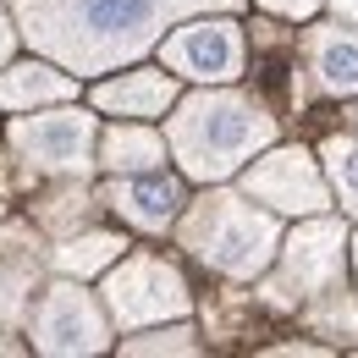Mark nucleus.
<instances>
[{"mask_svg":"<svg viewBox=\"0 0 358 358\" xmlns=\"http://www.w3.org/2000/svg\"><path fill=\"white\" fill-rule=\"evenodd\" d=\"M243 0H11L17 39L72 78L116 72L166 39L193 11H237Z\"/></svg>","mask_w":358,"mask_h":358,"instance_id":"1","label":"nucleus"},{"mask_svg":"<svg viewBox=\"0 0 358 358\" xmlns=\"http://www.w3.org/2000/svg\"><path fill=\"white\" fill-rule=\"evenodd\" d=\"M171 110L177 116L166 127V143L193 182H226L231 171H243V160H254L259 149L275 143V116L237 89L204 83Z\"/></svg>","mask_w":358,"mask_h":358,"instance_id":"2","label":"nucleus"},{"mask_svg":"<svg viewBox=\"0 0 358 358\" xmlns=\"http://www.w3.org/2000/svg\"><path fill=\"white\" fill-rule=\"evenodd\" d=\"M177 237L199 265L221 270L231 281H254V275H265V265L281 248V221H275V210H259V199H248L243 187L237 193L210 187L204 199L187 204Z\"/></svg>","mask_w":358,"mask_h":358,"instance_id":"3","label":"nucleus"},{"mask_svg":"<svg viewBox=\"0 0 358 358\" xmlns=\"http://www.w3.org/2000/svg\"><path fill=\"white\" fill-rule=\"evenodd\" d=\"M275 275L265 281V298L275 309H298L309 298H331L348 275V226L331 215H303V226L275 248Z\"/></svg>","mask_w":358,"mask_h":358,"instance_id":"4","label":"nucleus"},{"mask_svg":"<svg viewBox=\"0 0 358 358\" xmlns=\"http://www.w3.org/2000/svg\"><path fill=\"white\" fill-rule=\"evenodd\" d=\"M105 309L116 320V331H143V325H160V320H182L193 309V292L177 270L155 254H133L105 275L99 287Z\"/></svg>","mask_w":358,"mask_h":358,"instance_id":"5","label":"nucleus"},{"mask_svg":"<svg viewBox=\"0 0 358 358\" xmlns=\"http://www.w3.org/2000/svg\"><path fill=\"white\" fill-rule=\"evenodd\" d=\"M28 336L50 358H78L110 348V314L94 303V292L78 287V275H61L39 292V309L28 314Z\"/></svg>","mask_w":358,"mask_h":358,"instance_id":"6","label":"nucleus"},{"mask_svg":"<svg viewBox=\"0 0 358 358\" xmlns=\"http://www.w3.org/2000/svg\"><path fill=\"white\" fill-rule=\"evenodd\" d=\"M11 149L50 177H89L94 171V116L78 110L72 99L50 105L39 116H17L11 122Z\"/></svg>","mask_w":358,"mask_h":358,"instance_id":"7","label":"nucleus"},{"mask_svg":"<svg viewBox=\"0 0 358 358\" xmlns=\"http://www.w3.org/2000/svg\"><path fill=\"white\" fill-rule=\"evenodd\" d=\"M160 61H166V72L193 78V83H231L248 61V45H243V28L231 22V11L221 17L193 11V17H182L177 34L160 39Z\"/></svg>","mask_w":358,"mask_h":358,"instance_id":"8","label":"nucleus"},{"mask_svg":"<svg viewBox=\"0 0 358 358\" xmlns=\"http://www.w3.org/2000/svg\"><path fill=\"white\" fill-rule=\"evenodd\" d=\"M243 193L275 215H325L331 210V182L320 171V160L298 143L270 149V155L259 149V160L243 166Z\"/></svg>","mask_w":358,"mask_h":358,"instance_id":"9","label":"nucleus"},{"mask_svg":"<svg viewBox=\"0 0 358 358\" xmlns=\"http://www.w3.org/2000/svg\"><path fill=\"white\" fill-rule=\"evenodd\" d=\"M303 94H358V28L353 22H314L303 34Z\"/></svg>","mask_w":358,"mask_h":358,"instance_id":"10","label":"nucleus"},{"mask_svg":"<svg viewBox=\"0 0 358 358\" xmlns=\"http://www.w3.org/2000/svg\"><path fill=\"white\" fill-rule=\"evenodd\" d=\"M99 204H110L138 231H166L187 199H182V182L160 177V171H127V177H110V187L99 193Z\"/></svg>","mask_w":358,"mask_h":358,"instance_id":"11","label":"nucleus"},{"mask_svg":"<svg viewBox=\"0 0 358 358\" xmlns=\"http://www.w3.org/2000/svg\"><path fill=\"white\" fill-rule=\"evenodd\" d=\"M94 105L110 116H160L177 105V72H155V66L122 72V78L94 89Z\"/></svg>","mask_w":358,"mask_h":358,"instance_id":"12","label":"nucleus"},{"mask_svg":"<svg viewBox=\"0 0 358 358\" xmlns=\"http://www.w3.org/2000/svg\"><path fill=\"white\" fill-rule=\"evenodd\" d=\"M72 94H78V78L66 66H45V61L0 66V105L6 110H39V105H61Z\"/></svg>","mask_w":358,"mask_h":358,"instance_id":"13","label":"nucleus"},{"mask_svg":"<svg viewBox=\"0 0 358 358\" xmlns=\"http://www.w3.org/2000/svg\"><path fill=\"white\" fill-rule=\"evenodd\" d=\"M34 237L28 231H6L0 237V325H22L28 298L39 292V265H34Z\"/></svg>","mask_w":358,"mask_h":358,"instance_id":"14","label":"nucleus"},{"mask_svg":"<svg viewBox=\"0 0 358 358\" xmlns=\"http://www.w3.org/2000/svg\"><path fill=\"white\" fill-rule=\"evenodd\" d=\"M94 166H105L110 177L160 171L166 166V138L155 133V127H143V122H122V127H110V133L99 138V160Z\"/></svg>","mask_w":358,"mask_h":358,"instance_id":"15","label":"nucleus"},{"mask_svg":"<svg viewBox=\"0 0 358 358\" xmlns=\"http://www.w3.org/2000/svg\"><path fill=\"white\" fill-rule=\"evenodd\" d=\"M122 237L116 231H66L55 248H50V259L61 275H99V270H110L122 259Z\"/></svg>","mask_w":358,"mask_h":358,"instance_id":"16","label":"nucleus"},{"mask_svg":"<svg viewBox=\"0 0 358 358\" xmlns=\"http://www.w3.org/2000/svg\"><path fill=\"white\" fill-rule=\"evenodd\" d=\"M320 166H325V182L336 193V204L358 215V138L342 133V138H325L320 143Z\"/></svg>","mask_w":358,"mask_h":358,"instance_id":"17","label":"nucleus"},{"mask_svg":"<svg viewBox=\"0 0 358 358\" xmlns=\"http://www.w3.org/2000/svg\"><path fill=\"white\" fill-rule=\"evenodd\" d=\"M122 353H133V358H149V353H199V336H193V325H171V331L127 336Z\"/></svg>","mask_w":358,"mask_h":358,"instance_id":"18","label":"nucleus"},{"mask_svg":"<svg viewBox=\"0 0 358 358\" xmlns=\"http://www.w3.org/2000/svg\"><path fill=\"white\" fill-rule=\"evenodd\" d=\"M265 11H275V17H292V22H303V17H314L320 11V0H259Z\"/></svg>","mask_w":358,"mask_h":358,"instance_id":"19","label":"nucleus"},{"mask_svg":"<svg viewBox=\"0 0 358 358\" xmlns=\"http://www.w3.org/2000/svg\"><path fill=\"white\" fill-rule=\"evenodd\" d=\"M11 55H17V28H11V17L0 11V66H6Z\"/></svg>","mask_w":358,"mask_h":358,"instance_id":"20","label":"nucleus"},{"mask_svg":"<svg viewBox=\"0 0 358 358\" xmlns=\"http://www.w3.org/2000/svg\"><path fill=\"white\" fill-rule=\"evenodd\" d=\"M325 353V348H314V342H287V348H270V358H314Z\"/></svg>","mask_w":358,"mask_h":358,"instance_id":"21","label":"nucleus"},{"mask_svg":"<svg viewBox=\"0 0 358 358\" xmlns=\"http://www.w3.org/2000/svg\"><path fill=\"white\" fill-rule=\"evenodd\" d=\"M331 11H336V22H353L358 28V0H331Z\"/></svg>","mask_w":358,"mask_h":358,"instance_id":"22","label":"nucleus"},{"mask_svg":"<svg viewBox=\"0 0 358 358\" xmlns=\"http://www.w3.org/2000/svg\"><path fill=\"white\" fill-rule=\"evenodd\" d=\"M348 127H353V133H358V105H353V110H348Z\"/></svg>","mask_w":358,"mask_h":358,"instance_id":"23","label":"nucleus"},{"mask_svg":"<svg viewBox=\"0 0 358 358\" xmlns=\"http://www.w3.org/2000/svg\"><path fill=\"white\" fill-rule=\"evenodd\" d=\"M0 353H17V342H6V336H0Z\"/></svg>","mask_w":358,"mask_h":358,"instance_id":"24","label":"nucleus"},{"mask_svg":"<svg viewBox=\"0 0 358 358\" xmlns=\"http://www.w3.org/2000/svg\"><path fill=\"white\" fill-rule=\"evenodd\" d=\"M348 248H353V270H358V237H353V243H348Z\"/></svg>","mask_w":358,"mask_h":358,"instance_id":"25","label":"nucleus"}]
</instances>
